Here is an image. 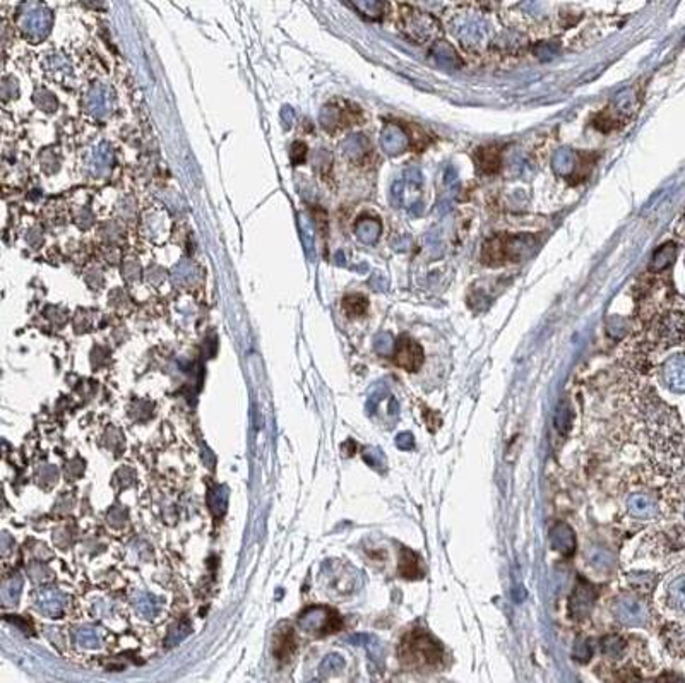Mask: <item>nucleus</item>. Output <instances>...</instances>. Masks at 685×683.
<instances>
[{
  "label": "nucleus",
  "instance_id": "f257e3e1",
  "mask_svg": "<svg viewBox=\"0 0 685 683\" xmlns=\"http://www.w3.org/2000/svg\"><path fill=\"white\" fill-rule=\"evenodd\" d=\"M538 247L535 235H500L488 240L481 248V262L487 266H500L505 262L528 259Z\"/></svg>",
  "mask_w": 685,
  "mask_h": 683
},
{
  "label": "nucleus",
  "instance_id": "f03ea898",
  "mask_svg": "<svg viewBox=\"0 0 685 683\" xmlns=\"http://www.w3.org/2000/svg\"><path fill=\"white\" fill-rule=\"evenodd\" d=\"M400 656L408 666L429 670L442 663V648L434 637L423 630H413L402 639Z\"/></svg>",
  "mask_w": 685,
  "mask_h": 683
},
{
  "label": "nucleus",
  "instance_id": "7ed1b4c3",
  "mask_svg": "<svg viewBox=\"0 0 685 683\" xmlns=\"http://www.w3.org/2000/svg\"><path fill=\"white\" fill-rule=\"evenodd\" d=\"M452 35L468 50H480L488 40V23L476 12H461L451 23Z\"/></svg>",
  "mask_w": 685,
  "mask_h": 683
},
{
  "label": "nucleus",
  "instance_id": "20e7f679",
  "mask_svg": "<svg viewBox=\"0 0 685 683\" xmlns=\"http://www.w3.org/2000/svg\"><path fill=\"white\" fill-rule=\"evenodd\" d=\"M18 26L23 35L38 41L45 38L52 28V12L40 2L24 4L18 12Z\"/></svg>",
  "mask_w": 685,
  "mask_h": 683
},
{
  "label": "nucleus",
  "instance_id": "39448f33",
  "mask_svg": "<svg viewBox=\"0 0 685 683\" xmlns=\"http://www.w3.org/2000/svg\"><path fill=\"white\" fill-rule=\"evenodd\" d=\"M300 627L305 632L333 634L343 627L341 616L326 606H312L300 615Z\"/></svg>",
  "mask_w": 685,
  "mask_h": 683
},
{
  "label": "nucleus",
  "instance_id": "423d86ee",
  "mask_svg": "<svg viewBox=\"0 0 685 683\" xmlns=\"http://www.w3.org/2000/svg\"><path fill=\"white\" fill-rule=\"evenodd\" d=\"M612 613L620 623L629 627L645 625L650 618L646 603L632 594H622L612 603Z\"/></svg>",
  "mask_w": 685,
  "mask_h": 683
},
{
  "label": "nucleus",
  "instance_id": "0eeeda50",
  "mask_svg": "<svg viewBox=\"0 0 685 683\" xmlns=\"http://www.w3.org/2000/svg\"><path fill=\"white\" fill-rule=\"evenodd\" d=\"M405 29L406 33L413 40L427 43V41H435L441 35V26L432 16L425 12H410L405 19Z\"/></svg>",
  "mask_w": 685,
  "mask_h": 683
},
{
  "label": "nucleus",
  "instance_id": "6e6552de",
  "mask_svg": "<svg viewBox=\"0 0 685 683\" xmlns=\"http://www.w3.org/2000/svg\"><path fill=\"white\" fill-rule=\"evenodd\" d=\"M423 349L417 341H413L408 336L400 337L396 344V353H394V361L398 366L405 368L406 372H417L423 365Z\"/></svg>",
  "mask_w": 685,
  "mask_h": 683
},
{
  "label": "nucleus",
  "instance_id": "1a4fd4ad",
  "mask_svg": "<svg viewBox=\"0 0 685 683\" xmlns=\"http://www.w3.org/2000/svg\"><path fill=\"white\" fill-rule=\"evenodd\" d=\"M358 116V110L350 105H326L321 111V124L326 131L334 132L348 127Z\"/></svg>",
  "mask_w": 685,
  "mask_h": 683
},
{
  "label": "nucleus",
  "instance_id": "9d476101",
  "mask_svg": "<svg viewBox=\"0 0 685 683\" xmlns=\"http://www.w3.org/2000/svg\"><path fill=\"white\" fill-rule=\"evenodd\" d=\"M410 146V137L398 124H388L380 134V148L388 156H400Z\"/></svg>",
  "mask_w": 685,
  "mask_h": 683
},
{
  "label": "nucleus",
  "instance_id": "9b49d317",
  "mask_svg": "<svg viewBox=\"0 0 685 683\" xmlns=\"http://www.w3.org/2000/svg\"><path fill=\"white\" fill-rule=\"evenodd\" d=\"M663 381L674 393H685V355L668 358L662 368Z\"/></svg>",
  "mask_w": 685,
  "mask_h": 683
},
{
  "label": "nucleus",
  "instance_id": "f8f14e48",
  "mask_svg": "<svg viewBox=\"0 0 685 683\" xmlns=\"http://www.w3.org/2000/svg\"><path fill=\"white\" fill-rule=\"evenodd\" d=\"M595 591L593 587L588 584V582L581 581L579 586L576 587L574 594H572L571 603H569V610H571V615L574 618H584V616L589 615L591 611L593 601H595Z\"/></svg>",
  "mask_w": 685,
  "mask_h": 683
},
{
  "label": "nucleus",
  "instance_id": "ddd939ff",
  "mask_svg": "<svg viewBox=\"0 0 685 683\" xmlns=\"http://www.w3.org/2000/svg\"><path fill=\"white\" fill-rule=\"evenodd\" d=\"M550 543L562 555L571 557L576 552V535L566 523H557L550 530Z\"/></svg>",
  "mask_w": 685,
  "mask_h": 683
},
{
  "label": "nucleus",
  "instance_id": "4468645a",
  "mask_svg": "<svg viewBox=\"0 0 685 683\" xmlns=\"http://www.w3.org/2000/svg\"><path fill=\"white\" fill-rule=\"evenodd\" d=\"M637 93L632 87H627V89L618 91L615 97H613L610 111H612L613 115H617L618 119H629V116H632L634 111L637 110Z\"/></svg>",
  "mask_w": 685,
  "mask_h": 683
},
{
  "label": "nucleus",
  "instance_id": "2eb2a0df",
  "mask_svg": "<svg viewBox=\"0 0 685 683\" xmlns=\"http://www.w3.org/2000/svg\"><path fill=\"white\" fill-rule=\"evenodd\" d=\"M627 510L630 512V515L637 519H653L654 515H658V503H656L650 495L646 493H634L630 495L629 501H627Z\"/></svg>",
  "mask_w": 685,
  "mask_h": 683
},
{
  "label": "nucleus",
  "instance_id": "dca6fc26",
  "mask_svg": "<svg viewBox=\"0 0 685 683\" xmlns=\"http://www.w3.org/2000/svg\"><path fill=\"white\" fill-rule=\"evenodd\" d=\"M295 648H297V640L292 627H283L274 634L273 639V655L280 661L290 660L293 655Z\"/></svg>",
  "mask_w": 685,
  "mask_h": 683
},
{
  "label": "nucleus",
  "instance_id": "f3484780",
  "mask_svg": "<svg viewBox=\"0 0 685 683\" xmlns=\"http://www.w3.org/2000/svg\"><path fill=\"white\" fill-rule=\"evenodd\" d=\"M578 161L579 153L572 151L571 148H560L559 151H555L554 158H552V168H554V172L560 175V177L571 178L572 173L576 172Z\"/></svg>",
  "mask_w": 685,
  "mask_h": 683
},
{
  "label": "nucleus",
  "instance_id": "a211bd4d",
  "mask_svg": "<svg viewBox=\"0 0 685 683\" xmlns=\"http://www.w3.org/2000/svg\"><path fill=\"white\" fill-rule=\"evenodd\" d=\"M341 151L350 161H362L367 158L368 151H371V143H368L367 136L356 132V134L348 136L346 139H344Z\"/></svg>",
  "mask_w": 685,
  "mask_h": 683
},
{
  "label": "nucleus",
  "instance_id": "6ab92c4d",
  "mask_svg": "<svg viewBox=\"0 0 685 683\" xmlns=\"http://www.w3.org/2000/svg\"><path fill=\"white\" fill-rule=\"evenodd\" d=\"M382 231L380 222L376 218V216L365 214L358 219L355 224V235L362 244L365 245H372L379 240Z\"/></svg>",
  "mask_w": 685,
  "mask_h": 683
},
{
  "label": "nucleus",
  "instance_id": "aec40b11",
  "mask_svg": "<svg viewBox=\"0 0 685 683\" xmlns=\"http://www.w3.org/2000/svg\"><path fill=\"white\" fill-rule=\"evenodd\" d=\"M65 606V596L57 589H47L40 593L38 610L48 616H60Z\"/></svg>",
  "mask_w": 685,
  "mask_h": 683
},
{
  "label": "nucleus",
  "instance_id": "412c9836",
  "mask_svg": "<svg viewBox=\"0 0 685 683\" xmlns=\"http://www.w3.org/2000/svg\"><path fill=\"white\" fill-rule=\"evenodd\" d=\"M500 148L497 146H487V148H480L475 154V161L476 166L481 173L492 175L499 170L500 166Z\"/></svg>",
  "mask_w": 685,
  "mask_h": 683
},
{
  "label": "nucleus",
  "instance_id": "4be33fe9",
  "mask_svg": "<svg viewBox=\"0 0 685 683\" xmlns=\"http://www.w3.org/2000/svg\"><path fill=\"white\" fill-rule=\"evenodd\" d=\"M662 639L665 643V648L672 652L674 656H685V628L676 625V623H670L663 628L662 632Z\"/></svg>",
  "mask_w": 685,
  "mask_h": 683
},
{
  "label": "nucleus",
  "instance_id": "5701e85b",
  "mask_svg": "<svg viewBox=\"0 0 685 683\" xmlns=\"http://www.w3.org/2000/svg\"><path fill=\"white\" fill-rule=\"evenodd\" d=\"M430 53H432V58H434L439 65H442V67L446 69H458L461 65V58L458 57V53H456V50L452 48L447 41H442V40L435 41Z\"/></svg>",
  "mask_w": 685,
  "mask_h": 683
},
{
  "label": "nucleus",
  "instance_id": "b1692460",
  "mask_svg": "<svg viewBox=\"0 0 685 683\" xmlns=\"http://www.w3.org/2000/svg\"><path fill=\"white\" fill-rule=\"evenodd\" d=\"M86 108L93 116L97 119H103L108 114V94L105 89L102 87H97V89L89 91L88 97H86Z\"/></svg>",
  "mask_w": 685,
  "mask_h": 683
},
{
  "label": "nucleus",
  "instance_id": "393cba45",
  "mask_svg": "<svg viewBox=\"0 0 685 683\" xmlns=\"http://www.w3.org/2000/svg\"><path fill=\"white\" fill-rule=\"evenodd\" d=\"M400 574L406 579L422 577V570L418 567V557L408 548H401L400 558Z\"/></svg>",
  "mask_w": 685,
  "mask_h": 683
},
{
  "label": "nucleus",
  "instance_id": "a878e982",
  "mask_svg": "<svg viewBox=\"0 0 685 683\" xmlns=\"http://www.w3.org/2000/svg\"><path fill=\"white\" fill-rule=\"evenodd\" d=\"M662 336L665 337V339L670 341V343L682 339V337L685 336V326H684L682 320L676 317V315L667 317L662 324Z\"/></svg>",
  "mask_w": 685,
  "mask_h": 683
},
{
  "label": "nucleus",
  "instance_id": "bb28decb",
  "mask_svg": "<svg viewBox=\"0 0 685 683\" xmlns=\"http://www.w3.org/2000/svg\"><path fill=\"white\" fill-rule=\"evenodd\" d=\"M675 252H676V248H675L674 244L663 245L662 248H658V251L654 252L653 259H651L650 269L651 271H662V269L668 268V266L672 264V261L675 259Z\"/></svg>",
  "mask_w": 685,
  "mask_h": 683
},
{
  "label": "nucleus",
  "instance_id": "cd10ccee",
  "mask_svg": "<svg viewBox=\"0 0 685 683\" xmlns=\"http://www.w3.org/2000/svg\"><path fill=\"white\" fill-rule=\"evenodd\" d=\"M136 608L139 610V613L146 616V618H155V616L160 613V603H158V599L155 596H151L149 593L137 594Z\"/></svg>",
  "mask_w": 685,
  "mask_h": 683
},
{
  "label": "nucleus",
  "instance_id": "c85d7f7f",
  "mask_svg": "<svg viewBox=\"0 0 685 683\" xmlns=\"http://www.w3.org/2000/svg\"><path fill=\"white\" fill-rule=\"evenodd\" d=\"M601 651L610 660H618L625 651V640L620 635H607L601 639Z\"/></svg>",
  "mask_w": 685,
  "mask_h": 683
},
{
  "label": "nucleus",
  "instance_id": "c756f323",
  "mask_svg": "<svg viewBox=\"0 0 685 683\" xmlns=\"http://www.w3.org/2000/svg\"><path fill=\"white\" fill-rule=\"evenodd\" d=\"M343 308L350 317H360L367 312L368 300L363 295H348L343 300Z\"/></svg>",
  "mask_w": 685,
  "mask_h": 683
},
{
  "label": "nucleus",
  "instance_id": "7c9ffc66",
  "mask_svg": "<svg viewBox=\"0 0 685 683\" xmlns=\"http://www.w3.org/2000/svg\"><path fill=\"white\" fill-rule=\"evenodd\" d=\"M668 596L676 610L685 611V576L676 577L668 587Z\"/></svg>",
  "mask_w": 685,
  "mask_h": 683
},
{
  "label": "nucleus",
  "instance_id": "2f4dec72",
  "mask_svg": "<svg viewBox=\"0 0 685 683\" xmlns=\"http://www.w3.org/2000/svg\"><path fill=\"white\" fill-rule=\"evenodd\" d=\"M593 124H595V127L600 129L601 132H610L613 131V129L622 126L620 119H618L617 115H613L610 110H605L601 111L600 115H596L595 120H593Z\"/></svg>",
  "mask_w": 685,
  "mask_h": 683
},
{
  "label": "nucleus",
  "instance_id": "473e14b6",
  "mask_svg": "<svg viewBox=\"0 0 685 683\" xmlns=\"http://www.w3.org/2000/svg\"><path fill=\"white\" fill-rule=\"evenodd\" d=\"M353 6L368 18H379L382 14V0H351Z\"/></svg>",
  "mask_w": 685,
  "mask_h": 683
},
{
  "label": "nucleus",
  "instance_id": "72a5a7b5",
  "mask_svg": "<svg viewBox=\"0 0 685 683\" xmlns=\"http://www.w3.org/2000/svg\"><path fill=\"white\" fill-rule=\"evenodd\" d=\"M589 560H591V564L595 565L596 569H610L615 564L612 553L603 548H593L591 552H589Z\"/></svg>",
  "mask_w": 685,
  "mask_h": 683
},
{
  "label": "nucleus",
  "instance_id": "f704fd0d",
  "mask_svg": "<svg viewBox=\"0 0 685 683\" xmlns=\"http://www.w3.org/2000/svg\"><path fill=\"white\" fill-rule=\"evenodd\" d=\"M343 668H344L343 656H339V655H329V656L324 657V661L321 663V666H319V672H321V674H324V677H327V674L339 673Z\"/></svg>",
  "mask_w": 685,
  "mask_h": 683
},
{
  "label": "nucleus",
  "instance_id": "c9c22d12",
  "mask_svg": "<svg viewBox=\"0 0 685 683\" xmlns=\"http://www.w3.org/2000/svg\"><path fill=\"white\" fill-rule=\"evenodd\" d=\"M629 582H630V586H634L636 589H642V591H651L654 587L656 584V579L653 574H646V572H636V574H630L629 576Z\"/></svg>",
  "mask_w": 685,
  "mask_h": 683
},
{
  "label": "nucleus",
  "instance_id": "e433bc0d",
  "mask_svg": "<svg viewBox=\"0 0 685 683\" xmlns=\"http://www.w3.org/2000/svg\"><path fill=\"white\" fill-rule=\"evenodd\" d=\"M300 233H302V240H304V247L309 257L312 259L314 257V233L312 228H310V222L305 218V216H300Z\"/></svg>",
  "mask_w": 685,
  "mask_h": 683
},
{
  "label": "nucleus",
  "instance_id": "4c0bfd02",
  "mask_svg": "<svg viewBox=\"0 0 685 683\" xmlns=\"http://www.w3.org/2000/svg\"><path fill=\"white\" fill-rule=\"evenodd\" d=\"M362 456H363V461L367 462L368 466H372L373 469H379V471H382V469L385 468V457L384 454L380 452V449H376V447L365 449Z\"/></svg>",
  "mask_w": 685,
  "mask_h": 683
},
{
  "label": "nucleus",
  "instance_id": "58836bf2",
  "mask_svg": "<svg viewBox=\"0 0 685 683\" xmlns=\"http://www.w3.org/2000/svg\"><path fill=\"white\" fill-rule=\"evenodd\" d=\"M76 640L77 644L86 645V648H97L99 644V635L93 628H81L76 632Z\"/></svg>",
  "mask_w": 685,
  "mask_h": 683
},
{
  "label": "nucleus",
  "instance_id": "ea45409f",
  "mask_svg": "<svg viewBox=\"0 0 685 683\" xmlns=\"http://www.w3.org/2000/svg\"><path fill=\"white\" fill-rule=\"evenodd\" d=\"M110 151H108V148L105 144H102L99 148L97 149V153H94V170H98V172H105V170H108V166H110Z\"/></svg>",
  "mask_w": 685,
  "mask_h": 683
},
{
  "label": "nucleus",
  "instance_id": "a19ab883",
  "mask_svg": "<svg viewBox=\"0 0 685 683\" xmlns=\"http://www.w3.org/2000/svg\"><path fill=\"white\" fill-rule=\"evenodd\" d=\"M226 501H228V493L223 486L221 488H216V491L211 493V507H213L216 514H223V512H225Z\"/></svg>",
  "mask_w": 685,
  "mask_h": 683
},
{
  "label": "nucleus",
  "instance_id": "79ce46f5",
  "mask_svg": "<svg viewBox=\"0 0 685 683\" xmlns=\"http://www.w3.org/2000/svg\"><path fill=\"white\" fill-rule=\"evenodd\" d=\"M373 348H376L380 355H388V353H391L394 348L393 337L385 334V332H382V334L377 336L376 341H373Z\"/></svg>",
  "mask_w": 685,
  "mask_h": 683
},
{
  "label": "nucleus",
  "instance_id": "37998d69",
  "mask_svg": "<svg viewBox=\"0 0 685 683\" xmlns=\"http://www.w3.org/2000/svg\"><path fill=\"white\" fill-rule=\"evenodd\" d=\"M569 423H571V416H569L567 406L562 403V405L559 406L557 415H555V425H557L560 432H566L569 428Z\"/></svg>",
  "mask_w": 685,
  "mask_h": 683
},
{
  "label": "nucleus",
  "instance_id": "c03bdc74",
  "mask_svg": "<svg viewBox=\"0 0 685 683\" xmlns=\"http://www.w3.org/2000/svg\"><path fill=\"white\" fill-rule=\"evenodd\" d=\"M189 625H177L175 628H172L168 634V645H175L180 643V640H184L185 637L189 635Z\"/></svg>",
  "mask_w": 685,
  "mask_h": 683
},
{
  "label": "nucleus",
  "instance_id": "a18cd8bd",
  "mask_svg": "<svg viewBox=\"0 0 685 683\" xmlns=\"http://www.w3.org/2000/svg\"><path fill=\"white\" fill-rule=\"evenodd\" d=\"M557 53V47L552 43H542L537 47V57L542 58V60H550V58H554Z\"/></svg>",
  "mask_w": 685,
  "mask_h": 683
},
{
  "label": "nucleus",
  "instance_id": "49530a36",
  "mask_svg": "<svg viewBox=\"0 0 685 683\" xmlns=\"http://www.w3.org/2000/svg\"><path fill=\"white\" fill-rule=\"evenodd\" d=\"M396 447L401 449V451H411L415 447V439L410 432L400 433L396 437Z\"/></svg>",
  "mask_w": 685,
  "mask_h": 683
},
{
  "label": "nucleus",
  "instance_id": "de8ad7c7",
  "mask_svg": "<svg viewBox=\"0 0 685 683\" xmlns=\"http://www.w3.org/2000/svg\"><path fill=\"white\" fill-rule=\"evenodd\" d=\"M574 656L576 660L581 661V663H586V661L591 657V648L586 643H578L574 648Z\"/></svg>",
  "mask_w": 685,
  "mask_h": 683
},
{
  "label": "nucleus",
  "instance_id": "09e8293b",
  "mask_svg": "<svg viewBox=\"0 0 685 683\" xmlns=\"http://www.w3.org/2000/svg\"><path fill=\"white\" fill-rule=\"evenodd\" d=\"M290 154H292V161H293V163H302V161L305 160V154H307L305 144L295 143V144L292 146V151H290Z\"/></svg>",
  "mask_w": 685,
  "mask_h": 683
},
{
  "label": "nucleus",
  "instance_id": "8fccbe9b",
  "mask_svg": "<svg viewBox=\"0 0 685 683\" xmlns=\"http://www.w3.org/2000/svg\"><path fill=\"white\" fill-rule=\"evenodd\" d=\"M35 99H36V102H40V106H43L45 110H52V108L55 106V99H53L47 93H38L35 97Z\"/></svg>",
  "mask_w": 685,
  "mask_h": 683
},
{
  "label": "nucleus",
  "instance_id": "3c124183",
  "mask_svg": "<svg viewBox=\"0 0 685 683\" xmlns=\"http://www.w3.org/2000/svg\"><path fill=\"white\" fill-rule=\"evenodd\" d=\"M19 591H21V581H19V579H16V581H12L11 586L6 589V596H11V598L16 599V598H18Z\"/></svg>",
  "mask_w": 685,
  "mask_h": 683
}]
</instances>
